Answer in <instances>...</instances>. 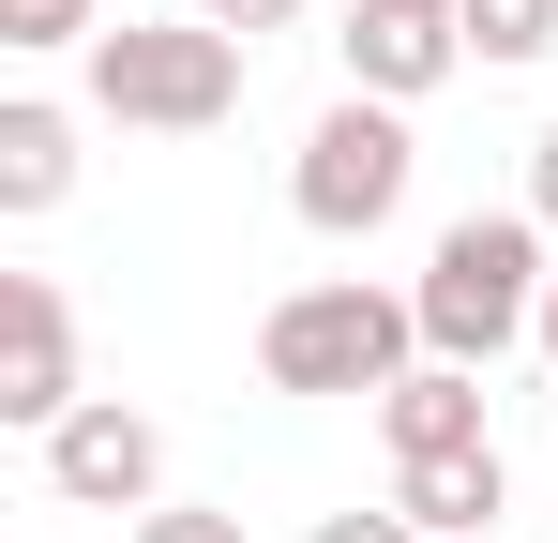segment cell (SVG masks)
I'll return each mask as SVG.
<instances>
[{
	"mask_svg": "<svg viewBox=\"0 0 558 543\" xmlns=\"http://www.w3.org/2000/svg\"><path fill=\"white\" fill-rule=\"evenodd\" d=\"M544 242H558V227L529 212V196H513V212H453L438 257L408 272V302H423V362H468V377H483L498 348H529V333H544V287H558Z\"/></svg>",
	"mask_w": 558,
	"mask_h": 543,
	"instance_id": "1",
	"label": "cell"
},
{
	"mask_svg": "<svg viewBox=\"0 0 558 543\" xmlns=\"http://www.w3.org/2000/svg\"><path fill=\"white\" fill-rule=\"evenodd\" d=\"M92 61V121L121 136H211V121H242V31H211V15H121L76 46Z\"/></svg>",
	"mask_w": 558,
	"mask_h": 543,
	"instance_id": "2",
	"label": "cell"
},
{
	"mask_svg": "<svg viewBox=\"0 0 558 543\" xmlns=\"http://www.w3.org/2000/svg\"><path fill=\"white\" fill-rule=\"evenodd\" d=\"M423 362V302L408 287H363V272H317V287H287L272 317H257V377L272 393H392Z\"/></svg>",
	"mask_w": 558,
	"mask_h": 543,
	"instance_id": "3",
	"label": "cell"
},
{
	"mask_svg": "<svg viewBox=\"0 0 558 543\" xmlns=\"http://www.w3.org/2000/svg\"><path fill=\"white\" fill-rule=\"evenodd\" d=\"M408 181H423V136H408V106H377V90H332V106L302 121V152H287V212H302L317 242H377V227L408 212Z\"/></svg>",
	"mask_w": 558,
	"mask_h": 543,
	"instance_id": "4",
	"label": "cell"
},
{
	"mask_svg": "<svg viewBox=\"0 0 558 543\" xmlns=\"http://www.w3.org/2000/svg\"><path fill=\"white\" fill-rule=\"evenodd\" d=\"M76 408H92V377H76L61 272H0V423H15V438H61Z\"/></svg>",
	"mask_w": 558,
	"mask_h": 543,
	"instance_id": "5",
	"label": "cell"
},
{
	"mask_svg": "<svg viewBox=\"0 0 558 543\" xmlns=\"http://www.w3.org/2000/svg\"><path fill=\"white\" fill-rule=\"evenodd\" d=\"M31 452H46V498H76V514H151L167 498V423L121 408V393H92L61 438H31Z\"/></svg>",
	"mask_w": 558,
	"mask_h": 543,
	"instance_id": "6",
	"label": "cell"
},
{
	"mask_svg": "<svg viewBox=\"0 0 558 543\" xmlns=\"http://www.w3.org/2000/svg\"><path fill=\"white\" fill-rule=\"evenodd\" d=\"M348 90H377V106H423V90L468 61V15H392V0H348Z\"/></svg>",
	"mask_w": 558,
	"mask_h": 543,
	"instance_id": "7",
	"label": "cell"
},
{
	"mask_svg": "<svg viewBox=\"0 0 558 543\" xmlns=\"http://www.w3.org/2000/svg\"><path fill=\"white\" fill-rule=\"evenodd\" d=\"M377 438H392V468H423V452H483L498 423H483V377L468 362H408L392 393H377Z\"/></svg>",
	"mask_w": 558,
	"mask_h": 543,
	"instance_id": "8",
	"label": "cell"
},
{
	"mask_svg": "<svg viewBox=\"0 0 558 543\" xmlns=\"http://www.w3.org/2000/svg\"><path fill=\"white\" fill-rule=\"evenodd\" d=\"M392 514H408L423 543L498 529V514H513V468H498V438H483V452H423V468H392Z\"/></svg>",
	"mask_w": 558,
	"mask_h": 543,
	"instance_id": "9",
	"label": "cell"
},
{
	"mask_svg": "<svg viewBox=\"0 0 558 543\" xmlns=\"http://www.w3.org/2000/svg\"><path fill=\"white\" fill-rule=\"evenodd\" d=\"M61 196H76V106L15 90V106H0V212L31 227V212H61Z\"/></svg>",
	"mask_w": 558,
	"mask_h": 543,
	"instance_id": "10",
	"label": "cell"
},
{
	"mask_svg": "<svg viewBox=\"0 0 558 543\" xmlns=\"http://www.w3.org/2000/svg\"><path fill=\"white\" fill-rule=\"evenodd\" d=\"M558 46V0H468V61H498V76H529Z\"/></svg>",
	"mask_w": 558,
	"mask_h": 543,
	"instance_id": "11",
	"label": "cell"
},
{
	"mask_svg": "<svg viewBox=\"0 0 558 543\" xmlns=\"http://www.w3.org/2000/svg\"><path fill=\"white\" fill-rule=\"evenodd\" d=\"M92 0H0V46H92Z\"/></svg>",
	"mask_w": 558,
	"mask_h": 543,
	"instance_id": "12",
	"label": "cell"
},
{
	"mask_svg": "<svg viewBox=\"0 0 558 543\" xmlns=\"http://www.w3.org/2000/svg\"><path fill=\"white\" fill-rule=\"evenodd\" d=\"M121 543H242V514H211V498H151Z\"/></svg>",
	"mask_w": 558,
	"mask_h": 543,
	"instance_id": "13",
	"label": "cell"
},
{
	"mask_svg": "<svg viewBox=\"0 0 558 543\" xmlns=\"http://www.w3.org/2000/svg\"><path fill=\"white\" fill-rule=\"evenodd\" d=\"M302 543H423V529H408V514L377 498V514H317V529H302Z\"/></svg>",
	"mask_w": 558,
	"mask_h": 543,
	"instance_id": "14",
	"label": "cell"
},
{
	"mask_svg": "<svg viewBox=\"0 0 558 543\" xmlns=\"http://www.w3.org/2000/svg\"><path fill=\"white\" fill-rule=\"evenodd\" d=\"M196 15H211V31H242V46H272V31L302 15V0H196Z\"/></svg>",
	"mask_w": 558,
	"mask_h": 543,
	"instance_id": "15",
	"label": "cell"
},
{
	"mask_svg": "<svg viewBox=\"0 0 558 543\" xmlns=\"http://www.w3.org/2000/svg\"><path fill=\"white\" fill-rule=\"evenodd\" d=\"M529 212H544V227H558V121H544V136H529Z\"/></svg>",
	"mask_w": 558,
	"mask_h": 543,
	"instance_id": "16",
	"label": "cell"
},
{
	"mask_svg": "<svg viewBox=\"0 0 558 543\" xmlns=\"http://www.w3.org/2000/svg\"><path fill=\"white\" fill-rule=\"evenodd\" d=\"M529 348H544V362H558V287H544V333H529Z\"/></svg>",
	"mask_w": 558,
	"mask_h": 543,
	"instance_id": "17",
	"label": "cell"
},
{
	"mask_svg": "<svg viewBox=\"0 0 558 543\" xmlns=\"http://www.w3.org/2000/svg\"><path fill=\"white\" fill-rule=\"evenodd\" d=\"M468 543H498V529H468Z\"/></svg>",
	"mask_w": 558,
	"mask_h": 543,
	"instance_id": "18",
	"label": "cell"
}]
</instances>
